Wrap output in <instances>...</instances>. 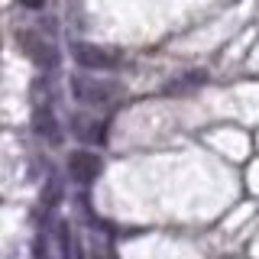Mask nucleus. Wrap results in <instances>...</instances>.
Wrapping results in <instances>:
<instances>
[{"instance_id":"obj_1","label":"nucleus","mask_w":259,"mask_h":259,"mask_svg":"<svg viewBox=\"0 0 259 259\" xmlns=\"http://www.w3.org/2000/svg\"><path fill=\"white\" fill-rule=\"evenodd\" d=\"M75 62L84 71H110L120 65V55L94 42H75Z\"/></svg>"},{"instance_id":"obj_6","label":"nucleus","mask_w":259,"mask_h":259,"mask_svg":"<svg viewBox=\"0 0 259 259\" xmlns=\"http://www.w3.org/2000/svg\"><path fill=\"white\" fill-rule=\"evenodd\" d=\"M75 133L81 140H91V143H104L107 140V126L101 120H78L75 117Z\"/></svg>"},{"instance_id":"obj_7","label":"nucleus","mask_w":259,"mask_h":259,"mask_svg":"<svg viewBox=\"0 0 259 259\" xmlns=\"http://www.w3.org/2000/svg\"><path fill=\"white\" fill-rule=\"evenodd\" d=\"M55 240H59V259H68L71 253V227L59 221V227H55Z\"/></svg>"},{"instance_id":"obj_4","label":"nucleus","mask_w":259,"mask_h":259,"mask_svg":"<svg viewBox=\"0 0 259 259\" xmlns=\"http://www.w3.org/2000/svg\"><path fill=\"white\" fill-rule=\"evenodd\" d=\"M97 172H101V156H94V152H88V149H78V152H71V159H68V175H71V182H78V185H91Z\"/></svg>"},{"instance_id":"obj_2","label":"nucleus","mask_w":259,"mask_h":259,"mask_svg":"<svg viewBox=\"0 0 259 259\" xmlns=\"http://www.w3.org/2000/svg\"><path fill=\"white\" fill-rule=\"evenodd\" d=\"M16 42H20L23 55H26L29 62L42 65V68H49V65L59 62V55H55L52 42H49V39H42L36 29H20V32H16Z\"/></svg>"},{"instance_id":"obj_8","label":"nucleus","mask_w":259,"mask_h":259,"mask_svg":"<svg viewBox=\"0 0 259 259\" xmlns=\"http://www.w3.org/2000/svg\"><path fill=\"white\" fill-rule=\"evenodd\" d=\"M20 4H23V7H29V10H39L46 0H20Z\"/></svg>"},{"instance_id":"obj_3","label":"nucleus","mask_w":259,"mask_h":259,"mask_svg":"<svg viewBox=\"0 0 259 259\" xmlns=\"http://www.w3.org/2000/svg\"><path fill=\"white\" fill-rule=\"evenodd\" d=\"M71 94L81 104H107L120 94V88L101 78H71Z\"/></svg>"},{"instance_id":"obj_5","label":"nucleus","mask_w":259,"mask_h":259,"mask_svg":"<svg viewBox=\"0 0 259 259\" xmlns=\"http://www.w3.org/2000/svg\"><path fill=\"white\" fill-rule=\"evenodd\" d=\"M32 126H36V133L42 136V140H52V143H59L62 140V133H59V123H55V117H52V110L42 107L39 104L36 113H32Z\"/></svg>"}]
</instances>
